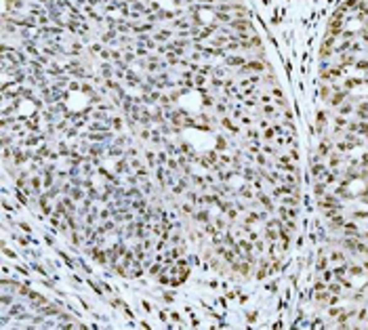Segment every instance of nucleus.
<instances>
[{
    "mask_svg": "<svg viewBox=\"0 0 368 330\" xmlns=\"http://www.w3.org/2000/svg\"><path fill=\"white\" fill-rule=\"evenodd\" d=\"M90 257L97 261V263H105V261H107L105 253H103V250H99V248H93V250H90Z\"/></svg>",
    "mask_w": 368,
    "mask_h": 330,
    "instance_id": "nucleus-1",
    "label": "nucleus"
},
{
    "mask_svg": "<svg viewBox=\"0 0 368 330\" xmlns=\"http://www.w3.org/2000/svg\"><path fill=\"white\" fill-rule=\"evenodd\" d=\"M196 219H198L200 223H208V212H206V210L198 212V215H196Z\"/></svg>",
    "mask_w": 368,
    "mask_h": 330,
    "instance_id": "nucleus-2",
    "label": "nucleus"
},
{
    "mask_svg": "<svg viewBox=\"0 0 368 330\" xmlns=\"http://www.w3.org/2000/svg\"><path fill=\"white\" fill-rule=\"evenodd\" d=\"M72 198H74V200H80V198H82V191L80 189H72Z\"/></svg>",
    "mask_w": 368,
    "mask_h": 330,
    "instance_id": "nucleus-3",
    "label": "nucleus"
}]
</instances>
